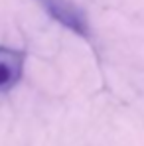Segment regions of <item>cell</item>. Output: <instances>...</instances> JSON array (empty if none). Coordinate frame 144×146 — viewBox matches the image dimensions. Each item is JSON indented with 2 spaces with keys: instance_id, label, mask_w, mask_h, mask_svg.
Listing matches in <instances>:
<instances>
[{
  "instance_id": "cell-1",
  "label": "cell",
  "mask_w": 144,
  "mask_h": 146,
  "mask_svg": "<svg viewBox=\"0 0 144 146\" xmlns=\"http://www.w3.org/2000/svg\"><path fill=\"white\" fill-rule=\"evenodd\" d=\"M38 4L48 12L55 22H59L69 32L85 38V40L91 38V26H89L87 16L73 2H69V0H38Z\"/></svg>"
},
{
  "instance_id": "cell-2",
  "label": "cell",
  "mask_w": 144,
  "mask_h": 146,
  "mask_svg": "<svg viewBox=\"0 0 144 146\" xmlns=\"http://www.w3.org/2000/svg\"><path fill=\"white\" fill-rule=\"evenodd\" d=\"M24 51L12 48H0V93H6L18 85L24 73Z\"/></svg>"
}]
</instances>
